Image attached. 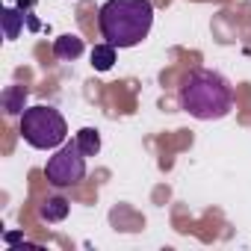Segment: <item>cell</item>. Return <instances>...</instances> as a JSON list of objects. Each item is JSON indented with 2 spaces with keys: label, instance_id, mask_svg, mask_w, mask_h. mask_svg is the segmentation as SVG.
<instances>
[{
  "label": "cell",
  "instance_id": "6",
  "mask_svg": "<svg viewBox=\"0 0 251 251\" xmlns=\"http://www.w3.org/2000/svg\"><path fill=\"white\" fill-rule=\"evenodd\" d=\"M53 53L59 59H77L83 53V39H77V36H59L53 42Z\"/></svg>",
  "mask_w": 251,
  "mask_h": 251
},
{
  "label": "cell",
  "instance_id": "1",
  "mask_svg": "<svg viewBox=\"0 0 251 251\" xmlns=\"http://www.w3.org/2000/svg\"><path fill=\"white\" fill-rule=\"evenodd\" d=\"M100 36L112 48H136L154 24L151 0H106L98 12Z\"/></svg>",
  "mask_w": 251,
  "mask_h": 251
},
{
  "label": "cell",
  "instance_id": "3",
  "mask_svg": "<svg viewBox=\"0 0 251 251\" xmlns=\"http://www.w3.org/2000/svg\"><path fill=\"white\" fill-rule=\"evenodd\" d=\"M21 136H24V142L30 148L53 151V148L65 145L68 124H65V118H62L59 109L39 103V106L24 109V115H21Z\"/></svg>",
  "mask_w": 251,
  "mask_h": 251
},
{
  "label": "cell",
  "instance_id": "10",
  "mask_svg": "<svg viewBox=\"0 0 251 251\" xmlns=\"http://www.w3.org/2000/svg\"><path fill=\"white\" fill-rule=\"evenodd\" d=\"M21 27H24V12L6 6V9H3V33H6V39H18Z\"/></svg>",
  "mask_w": 251,
  "mask_h": 251
},
{
  "label": "cell",
  "instance_id": "5",
  "mask_svg": "<svg viewBox=\"0 0 251 251\" xmlns=\"http://www.w3.org/2000/svg\"><path fill=\"white\" fill-rule=\"evenodd\" d=\"M0 103L9 115H24V103H27V89L24 86H9L0 95Z\"/></svg>",
  "mask_w": 251,
  "mask_h": 251
},
{
  "label": "cell",
  "instance_id": "2",
  "mask_svg": "<svg viewBox=\"0 0 251 251\" xmlns=\"http://www.w3.org/2000/svg\"><path fill=\"white\" fill-rule=\"evenodd\" d=\"M180 106L198 121H216L230 112L233 89L222 74L198 68L180 83Z\"/></svg>",
  "mask_w": 251,
  "mask_h": 251
},
{
  "label": "cell",
  "instance_id": "8",
  "mask_svg": "<svg viewBox=\"0 0 251 251\" xmlns=\"http://www.w3.org/2000/svg\"><path fill=\"white\" fill-rule=\"evenodd\" d=\"M68 216V201L65 198H48L42 204V219L45 222H62Z\"/></svg>",
  "mask_w": 251,
  "mask_h": 251
},
{
  "label": "cell",
  "instance_id": "7",
  "mask_svg": "<svg viewBox=\"0 0 251 251\" xmlns=\"http://www.w3.org/2000/svg\"><path fill=\"white\" fill-rule=\"evenodd\" d=\"M112 62H115V48H112L109 42L92 48V68H95V71H109Z\"/></svg>",
  "mask_w": 251,
  "mask_h": 251
},
{
  "label": "cell",
  "instance_id": "4",
  "mask_svg": "<svg viewBox=\"0 0 251 251\" xmlns=\"http://www.w3.org/2000/svg\"><path fill=\"white\" fill-rule=\"evenodd\" d=\"M45 175H48V180H50L56 189L77 186V183L86 177V154L80 151L77 139H74V142H65V145L48 160Z\"/></svg>",
  "mask_w": 251,
  "mask_h": 251
},
{
  "label": "cell",
  "instance_id": "9",
  "mask_svg": "<svg viewBox=\"0 0 251 251\" xmlns=\"http://www.w3.org/2000/svg\"><path fill=\"white\" fill-rule=\"evenodd\" d=\"M77 145H80V151H83L86 157H95V154L100 151V136H98V130H95V127H83V130L77 133Z\"/></svg>",
  "mask_w": 251,
  "mask_h": 251
}]
</instances>
